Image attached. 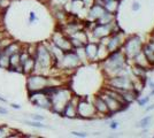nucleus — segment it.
I'll list each match as a JSON object with an SVG mask.
<instances>
[{
    "mask_svg": "<svg viewBox=\"0 0 154 138\" xmlns=\"http://www.w3.org/2000/svg\"><path fill=\"white\" fill-rule=\"evenodd\" d=\"M101 62L105 75L108 77L116 76V75H121V74H129L127 69V62L128 59L125 57V54L122 52V50H117L114 52H110L107 55L106 59H103Z\"/></svg>",
    "mask_w": 154,
    "mask_h": 138,
    "instance_id": "1",
    "label": "nucleus"
},
{
    "mask_svg": "<svg viewBox=\"0 0 154 138\" xmlns=\"http://www.w3.org/2000/svg\"><path fill=\"white\" fill-rule=\"evenodd\" d=\"M143 44L144 43H143L140 37L137 36V35H134V36H130L128 38H125L122 47H121V50L125 54L127 59L132 60L141 51Z\"/></svg>",
    "mask_w": 154,
    "mask_h": 138,
    "instance_id": "2",
    "label": "nucleus"
},
{
    "mask_svg": "<svg viewBox=\"0 0 154 138\" xmlns=\"http://www.w3.org/2000/svg\"><path fill=\"white\" fill-rule=\"evenodd\" d=\"M106 86H109L115 90H134L132 77L129 74H121L108 77L106 81Z\"/></svg>",
    "mask_w": 154,
    "mask_h": 138,
    "instance_id": "3",
    "label": "nucleus"
},
{
    "mask_svg": "<svg viewBox=\"0 0 154 138\" xmlns=\"http://www.w3.org/2000/svg\"><path fill=\"white\" fill-rule=\"evenodd\" d=\"M52 108L58 113H62L64 106L71 99L70 91L68 89H57V91L52 94L51 97Z\"/></svg>",
    "mask_w": 154,
    "mask_h": 138,
    "instance_id": "4",
    "label": "nucleus"
},
{
    "mask_svg": "<svg viewBox=\"0 0 154 138\" xmlns=\"http://www.w3.org/2000/svg\"><path fill=\"white\" fill-rule=\"evenodd\" d=\"M77 116L86 120H92L97 116L96 108L92 103L84 100H78L77 103Z\"/></svg>",
    "mask_w": 154,
    "mask_h": 138,
    "instance_id": "5",
    "label": "nucleus"
},
{
    "mask_svg": "<svg viewBox=\"0 0 154 138\" xmlns=\"http://www.w3.org/2000/svg\"><path fill=\"white\" fill-rule=\"evenodd\" d=\"M106 47H107V50H108V52H114V51H117V50H121V47H122L123 43H124V40L125 38L123 37V31H119V32H115V33H112V35H109L108 37H106Z\"/></svg>",
    "mask_w": 154,
    "mask_h": 138,
    "instance_id": "6",
    "label": "nucleus"
},
{
    "mask_svg": "<svg viewBox=\"0 0 154 138\" xmlns=\"http://www.w3.org/2000/svg\"><path fill=\"white\" fill-rule=\"evenodd\" d=\"M100 96H101L103 98V100L106 101V104L108 106L109 113H110L112 115H114V114H116V113H119V112H122V111L127 109L129 107V106H125V105H123V104H121L120 101H117L116 99L112 98L110 96L103 93V92L100 93Z\"/></svg>",
    "mask_w": 154,
    "mask_h": 138,
    "instance_id": "7",
    "label": "nucleus"
},
{
    "mask_svg": "<svg viewBox=\"0 0 154 138\" xmlns=\"http://www.w3.org/2000/svg\"><path fill=\"white\" fill-rule=\"evenodd\" d=\"M52 61V53L47 51L44 46H40L36 52V65L40 66L42 68L50 66Z\"/></svg>",
    "mask_w": 154,
    "mask_h": 138,
    "instance_id": "8",
    "label": "nucleus"
},
{
    "mask_svg": "<svg viewBox=\"0 0 154 138\" xmlns=\"http://www.w3.org/2000/svg\"><path fill=\"white\" fill-rule=\"evenodd\" d=\"M53 43L57 47L62 50L64 53L74 50L69 37H67L66 35H62V33H55L54 37H53Z\"/></svg>",
    "mask_w": 154,
    "mask_h": 138,
    "instance_id": "9",
    "label": "nucleus"
},
{
    "mask_svg": "<svg viewBox=\"0 0 154 138\" xmlns=\"http://www.w3.org/2000/svg\"><path fill=\"white\" fill-rule=\"evenodd\" d=\"M46 86H48V79L43 77V76H35L30 77L28 82V87L30 91H42L43 89H45Z\"/></svg>",
    "mask_w": 154,
    "mask_h": 138,
    "instance_id": "10",
    "label": "nucleus"
},
{
    "mask_svg": "<svg viewBox=\"0 0 154 138\" xmlns=\"http://www.w3.org/2000/svg\"><path fill=\"white\" fill-rule=\"evenodd\" d=\"M93 106H94V108H96L97 114L103 115V118H105V116H107V118H112V116H113V115L109 113L108 106L106 104V101L103 100V98L100 94H98V96L94 97V99H93Z\"/></svg>",
    "mask_w": 154,
    "mask_h": 138,
    "instance_id": "11",
    "label": "nucleus"
},
{
    "mask_svg": "<svg viewBox=\"0 0 154 138\" xmlns=\"http://www.w3.org/2000/svg\"><path fill=\"white\" fill-rule=\"evenodd\" d=\"M98 47H99L98 41H88L85 44L84 51L86 59L90 61H98Z\"/></svg>",
    "mask_w": 154,
    "mask_h": 138,
    "instance_id": "12",
    "label": "nucleus"
},
{
    "mask_svg": "<svg viewBox=\"0 0 154 138\" xmlns=\"http://www.w3.org/2000/svg\"><path fill=\"white\" fill-rule=\"evenodd\" d=\"M78 103V100H77ZM77 103L74 104V97H71V99L67 103V105L64 106L63 111H62V115L68 118H77Z\"/></svg>",
    "mask_w": 154,
    "mask_h": 138,
    "instance_id": "13",
    "label": "nucleus"
},
{
    "mask_svg": "<svg viewBox=\"0 0 154 138\" xmlns=\"http://www.w3.org/2000/svg\"><path fill=\"white\" fill-rule=\"evenodd\" d=\"M105 7L101 6V5H98V4H94L92 7L89 8V16H90L91 20L97 21L103 13H105Z\"/></svg>",
    "mask_w": 154,
    "mask_h": 138,
    "instance_id": "14",
    "label": "nucleus"
},
{
    "mask_svg": "<svg viewBox=\"0 0 154 138\" xmlns=\"http://www.w3.org/2000/svg\"><path fill=\"white\" fill-rule=\"evenodd\" d=\"M132 62H134L135 65H138V66L145 68L146 70H148L149 68H152V67L149 66V63H148V61L146 60V58H145V55H144L143 51H140V52L138 53L135 58L132 59Z\"/></svg>",
    "mask_w": 154,
    "mask_h": 138,
    "instance_id": "15",
    "label": "nucleus"
},
{
    "mask_svg": "<svg viewBox=\"0 0 154 138\" xmlns=\"http://www.w3.org/2000/svg\"><path fill=\"white\" fill-rule=\"evenodd\" d=\"M114 21H115V14H112L107 11H105V13L96 21V23L97 24H110Z\"/></svg>",
    "mask_w": 154,
    "mask_h": 138,
    "instance_id": "16",
    "label": "nucleus"
},
{
    "mask_svg": "<svg viewBox=\"0 0 154 138\" xmlns=\"http://www.w3.org/2000/svg\"><path fill=\"white\" fill-rule=\"evenodd\" d=\"M141 51H143V53H144V55H145L146 60L148 61L149 66L153 68L154 67V51L147 45V44H143Z\"/></svg>",
    "mask_w": 154,
    "mask_h": 138,
    "instance_id": "17",
    "label": "nucleus"
},
{
    "mask_svg": "<svg viewBox=\"0 0 154 138\" xmlns=\"http://www.w3.org/2000/svg\"><path fill=\"white\" fill-rule=\"evenodd\" d=\"M120 2H121V0H109V1L105 2L103 7H105V9L107 12H109V13L116 14L119 7H120Z\"/></svg>",
    "mask_w": 154,
    "mask_h": 138,
    "instance_id": "18",
    "label": "nucleus"
},
{
    "mask_svg": "<svg viewBox=\"0 0 154 138\" xmlns=\"http://www.w3.org/2000/svg\"><path fill=\"white\" fill-rule=\"evenodd\" d=\"M23 65V72H30L35 69V66H36V60L31 59V58H28V59L22 63Z\"/></svg>",
    "mask_w": 154,
    "mask_h": 138,
    "instance_id": "19",
    "label": "nucleus"
},
{
    "mask_svg": "<svg viewBox=\"0 0 154 138\" xmlns=\"http://www.w3.org/2000/svg\"><path fill=\"white\" fill-rule=\"evenodd\" d=\"M0 67L1 68H9V57L5 53L0 52Z\"/></svg>",
    "mask_w": 154,
    "mask_h": 138,
    "instance_id": "20",
    "label": "nucleus"
},
{
    "mask_svg": "<svg viewBox=\"0 0 154 138\" xmlns=\"http://www.w3.org/2000/svg\"><path fill=\"white\" fill-rule=\"evenodd\" d=\"M151 121H152V116L151 115H148V116H145V118H143L137 123V127L138 128H141V129H145V128H147L149 123H151Z\"/></svg>",
    "mask_w": 154,
    "mask_h": 138,
    "instance_id": "21",
    "label": "nucleus"
},
{
    "mask_svg": "<svg viewBox=\"0 0 154 138\" xmlns=\"http://www.w3.org/2000/svg\"><path fill=\"white\" fill-rule=\"evenodd\" d=\"M2 52L5 53V54H7L8 57H11L14 53H17V45L16 44H9V46H7Z\"/></svg>",
    "mask_w": 154,
    "mask_h": 138,
    "instance_id": "22",
    "label": "nucleus"
},
{
    "mask_svg": "<svg viewBox=\"0 0 154 138\" xmlns=\"http://www.w3.org/2000/svg\"><path fill=\"white\" fill-rule=\"evenodd\" d=\"M148 101H149V97H145V98H137V103L139 104V106H145L146 104H147Z\"/></svg>",
    "mask_w": 154,
    "mask_h": 138,
    "instance_id": "23",
    "label": "nucleus"
},
{
    "mask_svg": "<svg viewBox=\"0 0 154 138\" xmlns=\"http://www.w3.org/2000/svg\"><path fill=\"white\" fill-rule=\"evenodd\" d=\"M24 123H26V124H29V125H31V127H37V128H48L47 125L42 124V123H39V122H30V121H26Z\"/></svg>",
    "mask_w": 154,
    "mask_h": 138,
    "instance_id": "24",
    "label": "nucleus"
},
{
    "mask_svg": "<svg viewBox=\"0 0 154 138\" xmlns=\"http://www.w3.org/2000/svg\"><path fill=\"white\" fill-rule=\"evenodd\" d=\"M131 9H132L134 12H138V11L140 9V4H139L138 1H135V2L132 4V6H131Z\"/></svg>",
    "mask_w": 154,
    "mask_h": 138,
    "instance_id": "25",
    "label": "nucleus"
},
{
    "mask_svg": "<svg viewBox=\"0 0 154 138\" xmlns=\"http://www.w3.org/2000/svg\"><path fill=\"white\" fill-rule=\"evenodd\" d=\"M71 135H72V136H77V137H86V136H88L85 132H77V131H72Z\"/></svg>",
    "mask_w": 154,
    "mask_h": 138,
    "instance_id": "26",
    "label": "nucleus"
},
{
    "mask_svg": "<svg viewBox=\"0 0 154 138\" xmlns=\"http://www.w3.org/2000/svg\"><path fill=\"white\" fill-rule=\"evenodd\" d=\"M146 44L154 51V36H151V38H149V40H148Z\"/></svg>",
    "mask_w": 154,
    "mask_h": 138,
    "instance_id": "27",
    "label": "nucleus"
},
{
    "mask_svg": "<svg viewBox=\"0 0 154 138\" xmlns=\"http://www.w3.org/2000/svg\"><path fill=\"white\" fill-rule=\"evenodd\" d=\"M109 128H110V129H113V130H116V129L119 128V122L113 121V122L110 123V125H109Z\"/></svg>",
    "mask_w": 154,
    "mask_h": 138,
    "instance_id": "28",
    "label": "nucleus"
},
{
    "mask_svg": "<svg viewBox=\"0 0 154 138\" xmlns=\"http://www.w3.org/2000/svg\"><path fill=\"white\" fill-rule=\"evenodd\" d=\"M31 118H33L35 121H43V120L45 118L44 116H40V115H32Z\"/></svg>",
    "mask_w": 154,
    "mask_h": 138,
    "instance_id": "29",
    "label": "nucleus"
},
{
    "mask_svg": "<svg viewBox=\"0 0 154 138\" xmlns=\"http://www.w3.org/2000/svg\"><path fill=\"white\" fill-rule=\"evenodd\" d=\"M152 109H154V104L153 105H151V106H148L145 111H146V112H149V111H152Z\"/></svg>",
    "mask_w": 154,
    "mask_h": 138,
    "instance_id": "30",
    "label": "nucleus"
},
{
    "mask_svg": "<svg viewBox=\"0 0 154 138\" xmlns=\"http://www.w3.org/2000/svg\"><path fill=\"white\" fill-rule=\"evenodd\" d=\"M0 114H7V109L2 108V107H0Z\"/></svg>",
    "mask_w": 154,
    "mask_h": 138,
    "instance_id": "31",
    "label": "nucleus"
},
{
    "mask_svg": "<svg viewBox=\"0 0 154 138\" xmlns=\"http://www.w3.org/2000/svg\"><path fill=\"white\" fill-rule=\"evenodd\" d=\"M35 19H36L35 17V13H30V21H33Z\"/></svg>",
    "mask_w": 154,
    "mask_h": 138,
    "instance_id": "32",
    "label": "nucleus"
},
{
    "mask_svg": "<svg viewBox=\"0 0 154 138\" xmlns=\"http://www.w3.org/2000/svg\"><path fill=\"white\" fill-rule=\"evenodd\" d=\"M148 85H149V87H151V89H153V87H154V82H152V81H151V82H148Z\"/></svg>",
    "mask_w": 154,
    "mask_h": 138,
    "instance_id": "33",
    "label": "nucleus"
},
{
    "mask_svg": "<svg viewBox=\"0 0 154 138\" xmlns=\"http://www.w3.org/2000/svg\"><path fill=\"white\" fill-rule=\"evenodd\" d=\"M12 106H13L15 109H20V108H21V106H20V105H16V104H13Z\"/></svg>",
    "mask_w": 154,
    "mask_h": 138,
    "instance_id": "34",
    "label": "nucleus"
},
{
    "mask_svg": "<svg viewBox=\"0 0 154 138\" xmlns=\"http://www.w3.org/2000/svg\"><path fill=\"white\" fill-rule=\"evenodd\" d=\"M149 96L152 97V96H154V87L153 89H151V92H149Z\"/></svg>",
    "mask_w": 154,
    "mask_h": 138,
    "instance_id": "35",
    "label": "nucleus"
},
{
    "mask_svg": "<svg viewBox=\"0 0 154 138\" xmlns=\"http://www.w3.org/2000/svg\"><path fill=\"white\" fill-rule=\"evenodd\" d=\"M0 100H1V101H5V99H2V98H0Z\"/></svg>",
    "mask_w": 154,
    "mask_h": 138,
    "instance_id": "36",
    "label": "nucleus"
},
{
    "mask_svg": "<svg viewBox=\"0 0 154 138\" xmlns=\"http://www.w3.org/2000/svg\"><path fill=\"white\" fill-rule=\"evenodd\" d=\"M152 36H154V31H153V33H152Z\"/></svg>",
    "mask_w": 154,
    "mask_h": 138,
    "instance_id": "37",
    "label": "nucleus"
}]
</instances>
